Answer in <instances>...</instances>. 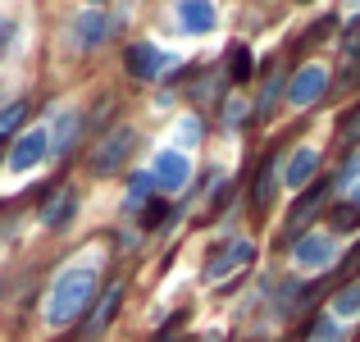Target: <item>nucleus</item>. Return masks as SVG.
I'll return each mask as SVG.
<instances>
[{
  "label": "nucleus",
  "mask_w": 360,
  "mask_h": 342,
  "mask_svg": "<svg viewBox=\"0 0 360 342\" xmlns=\"http://www.w3.org/2000/svg\"><path fill=\"white\" fill-rule=\"evenodd\" d=\"M23 119H27V106H23V101H14V106H5V110H0V141H5V137H14V132L23 128Z\"/></svg>",
  "instance_id": "15"
},
{
  "label": "nucleus",
  "mask_w": 360,
  "mask_h": 342,
  "mask_svg": "<svg viewBox=\"0 0 360 342\" xmlns=\"http://www.w3.org/2000/svg\"><path fill=\"white\" fill-rule=\"evenodd\" d=\"M178 137H183V141H196V137H201V123H196V119H187L183 128H178Z\"/></svg>",
  "instance_id": "23"
},
{
  "label": "nucleus",
  "mask_w": 360,
  "mask_h": 342,
  "mask_svg": "<svg viewBox=\"0 0 360 342\" xmlns=\"http://www.w3.org/2000/svg\"><path fill=\"white\" fill-rule=\"evenodd\" d=\"M338 310H360V288L356 292H342V297H338Z\"/></svg>",
  "instance_id": "22"
},
{
  "label": "nucleus",
  "mask_w": 360,
  "mask_h": 342,
  "mask_svg": "<svg viewBox=\"0 0 360 342\" xmlns=\"http://www.w3.org/2000/svg\"><path fill=\"white\" fill-rule=\"evenodd\" d=\"M297 260L301 265H324L328 260V242L324 237H301L297 242Z\"/></svg>",
  "instance_id": "14"
},
{
  "label": "nucleus",
  "mask_w": 360,
  "mask_h": 342,
  "mask_svg": "<svg viewBox=\"0 0 360 342\" xmlns=\"http://www.w3.org/2000/svg\"><path fill=\"white\" fill-rule=\"evenodd\" d=\"M319 201H324V187H315V192H310V196H301V205H297V210H292V220H288V228H292V233H297V228H301V224L310 220V215L319 210Z\"/></svg>",
  "instance_id": "16"
},
{
  "label": "nucleus",
  "mask_w": 360,
  "mask_h": 342,
  "mask_svg": "<svg viewBox=\"0 0 360 342\" xmlns=\"http://www.w3.org/2000/svg\"><path fill=\"white\" fill-rule=\"evenodd\" d=\"M150 187H155V178H150V174H137V178H132V187H128V205H141Z\"/></svg>",
  "instance_id": "18"
},
{
  "label": "nucleus",
  "mask_w": 360,
  "mask_h": 342,
  "mask_svg": "<svg viewBox=\"0 0 360 342\" xmlns=\"http://www.w3.org/2000/svg\"><path fill=\"white\" fill-rule=\"evenodd\" d=\"M160 69H165V51H160V46H150V42H137V46H128V73H132V78L150 82Z\"/></svg>",
  "instance_id": "6"
},
{
  "label": "nucleus",
  "mask_w": 360,
  "mask_h": 342,
  "mask_svg": "<svg viewBox=\"0 0 360 342\" xmlns=\"http://www.w3.org/2000/svg\"><path fill=\"white\" fill-rule=\"evenodd\" d=\"M91 301H96V265H69V270H60L51 297H46V319H51L55 329H64V324H73Z\"/></svg>",
  "instance_id": "1"
},
{
  "label": "nucleus",
  "mask_w": 360,
  "mask_h": 342,
  "mask_svg": "<svg viewBox=\"0 0 360 342\" xmlns=\"http://www.w3.org/2000/svg\"><path fill=\"white\" fill-rule=\"evenodd\" d=\"M119 301H123V283L115 279V283H105V288L96 292V301L87 306V324H82V338L87 342H96L101 334L110 329V319L119 315Z\"/></svg>",
  "instance_id": "3"
},
{
  "label": "nucleus",
  "mask_w": 360,
  "mask_h": 342,
  "mask_svg": "<svg viewBox=\"0 0 360 342\" xmlns=\"http://www.w3.org/2000/svg\"><path fill=\"white\" fill-rule=\"evenodd\" d=\"M178 23L187 32H210L214 27V5L210 0H178Z\"/></svg>",
  "instance_id": "10"
},
{
  "label": "nucleus",
  "mask_w": 360,
  "mask_h": 342,
  "mask_svg": "<svg viewBox=\"0 0 360 342\" xmlns=\"http://www.w3.org/2000/svg\"><path fill=\"white\" fill-rule=\"evenodd\" d=\"M132 146H137L132 128H110L105 137L96 141V151H91V174H115V169H123V160L132 156Z\"/></svg>",
  "instance_id": "2"
},
{
  "label": "nucleus",
  "mask_w": 360,
  "mask_h": 342,
  "mask_svg": "<svg viewBox=\"0 0 360 342\" xmlns=\"http://www.w3.org/2000/svg\"><path fill=\"white\" fill-rule=\"evenodd\" d=\"M324 69H315V64H310V69H301L297 78H292V87H288V96H292V106H310V101H319L324 96Z\"/></svg>",
  "instance_id": "7"
},
{
  "label": "nucleus",
  "mask_w": 360,
  "mask_h": 342,
  "mask_svg": "<svg viewBox=\"0 0 360 342\" xmlns=\"http://www.w3.org/2000/svg\"><path fill=\"white\" fill-rule=\"evenodd\" d=\"M315 165H319V156L315 151H297V156L288 160V183L297 187V183H306L310 174H315Z\"/></svg>",
  "instance_id": "12"
},
{
  "label": "nucleus",
  "mask_w": 360,
  "mask_h": 342,
  "mask_svg": "<svg viewBox=\"0 0 360 342\" xmlns=\"http://www.w3.org/2000/svg\"><path fill=\"white\" fill-rule=\"evenodd\" d=\"M342 137H347V141H360V106H356L352 114H347V123H342Z\"/></svg>",
  "instance_id": "19"
},
{
  "label": "nucleus",
  "mask_w": 360,
  "mask_h": 342,
  "mask_svg": "<svg viewBox=\"0 0 360 342\" xmlns=\"http://www.w3.org/2000/svg\"><path fill=\"white\" fill-rule=\"evenodd\" d=\"M78 128H82V114H60V123H55V137H51V151H69L73 146V137H78Z\"/></svg>",
  "instance_id": "11"
},
{
  "label": "nucleus",
  "mask_w": 360,
  "mask_h": 342,
  "mask_svg": "<svg viewBox=\"0 0 360 342\" xmlns=\"http://www.w3.org/2000/svg\"><path fill=\"white\" fill-rule=\"evenodd\" d=\"M73 32H78V46H96L101 37H105V18H101V14H82Z\"/></svg>",
  "instance_id": "13"
},
{
  "label": "nucleus",
  "mask_w": 360,
  "mask_h": 342,
  "mask_svg": "<svg viewBox=\"0 0 360 342\" xmlns=\"http://www.w3.org/2000/svg\"><path fill=\"white\" fill-rule=\"evenodd\" d=\"M150 178H155V187H165V192H178V187L187 183V156H178V151H160Z\"/></svg>",
  "instance_id": "5"
},
{
  "label": "nucleus",
  "mask_w": 360,
  "mask_h": 342,
  "mask_svg": "<svg viewBox=\"0 0 360 342\" xmlns=\"http://www.w3.org/2000/svg\"><path fill=\"white\" fill-rule=\"evenodd\" d=\"M46 151H51V132H46V128L23 132V137L14 141V151H9V169H14V174H23V169L41 165V160H46Z\"/></svg>",
  "instance_id": "4"
},
{
  "label": "nucleus",
  "mask_w": 360,
  "mask_h": 342,
  "mask_svg": "<svg viewBox=\"0 0 360 342\" xmlns=\"http://www.w3.org/2000/svg\"><path fill=\"white\" fill-rule=\"evenodd\" d=\"M269 196H274V165H264L260 178H255V192H251L255 210H264V205H269Z\"/></svg>",
  "instance_id": "17"
},
{
  "label": "nucleus",
  "mask_w": 360,
  "mask_h": 342,
  "mask_svg": "<svg viewBox=\"0 0 360 342\" xmlns=\"http://www.w3.org/2000/svg\"><path fill=\"white\" fill-rule=\"evenodd\" d=\"M9 37H14V23H9V18H0V51L9 46Z\"/></svg>",
  "instance_id": "24"
},
{
  "label": "nucleus",
  "mask_w": 360,
  "mask_h": 342,
  "mask_svg": "<svg viewBox=\"0 0 360 342\" xmlns=\"http://www.w3.org/2000/svg\"><path fill=\"white\" fill-rule=\"evenodd\" d=\"M73 210H78V192H73V187H55V196L41 205V224L46 228H64Z\"/></svg>",
  "instance_id": "8"
},
{
  "label": "nucleus",
  "mask_w": 360,
  "mask_h": 342,
  "mask_svg": "<svg viewBox=\"0 0 360 342\" xmlns=\"http://www.w3.org/2000/svg\"><path fill=\"white\" fill-rule=\"evenodd\" d=\"M246 73H251V55L238 46V51H233V78H246Z\"/></svg>",
  "instance_id": "20"
},
{
  "label": "nucleus",
  "mask_w": 360,
  "mask_h": 342,
  "mask_svg": "<svg viewBox=\"0 0 360 342\" xmlns=\"http://www.w3.org/2000/svg\"><path fill=\"white\" fill-rule=\"evenodd\" d=\"M333 224H338V228H356V224H360V205H352V210H338Z\"/></svg>",
  "instance_id": "21"
},
{
  "label": "nucleus",
  "mask_w": 360,
  "mask_h": 342,
  "mask_svg": "<svg viewBox=\"0 0 360 342\" xmlns=\"http://www.w3.org/2000/svg\"><path fill=\"white\" fill-rule=\"evenodd\" d=\"M246 260H251V246H246V242H229L224 251L210 255V265H205V279L214 283V279H224L229 270H238V265H246Z\"/></svg>",
  "instance_id": "9"
}]
</instances>
